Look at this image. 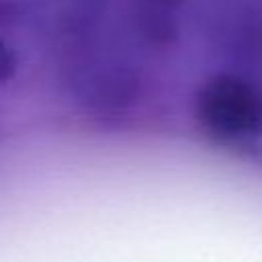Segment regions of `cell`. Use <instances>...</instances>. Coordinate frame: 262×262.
<instances>
[{
  "label": "cell",
  "mask_w": 262,
  "mask_h": 262,
  "mask_svg": "<svg viewBox=\"0 0 262 262\" xmlns=\"http://www.w3.org/2000/svg\"><path fill=\"white\" fill-rule=\"evenodd\" d=\"M16 68H18V55L14 47L0 37V86L6 84L16 74Z\"/></svg>",
  "instance_id": "7a4b0ae2"
},
{
  "label": "cell",
  "mask_w": 262,
  "mask_h": 262,
  "mask_svg": "<svg viewBox=\"0 0 262 262\" xmlns=\"http://www.w3.org/2000/svg\"><path fill=\"white\" fill-rule=\"evenodd\" d=\"M196 117L217 139L252 141L262 133V96L248 80L219 74L201 88Z\"/></svg>",
  "instance_id": "6da1fadb"
}]
</instances>
